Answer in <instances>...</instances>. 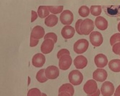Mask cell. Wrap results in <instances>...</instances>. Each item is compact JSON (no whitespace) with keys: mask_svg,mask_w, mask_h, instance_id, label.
I'll list each match as a JSON object with an SVG mask.
<instances>
[{"mask_svg":"<svg viewBox=\"0 0 120 96\" xmlns=\"http://www.w3.org/2000/svg\"><path fill=\"white\" fill-rule=\"evenodd\" d=\"M94 25L92 20L90 19H84L80 26V31L82 35H88L94 30Z\"/></svg>","mask_w":120,"mask_h":96,"instance_id":"6da1fadb","label":"cell"},{"mask_svg":"<svg viewBox=\"0 0 120 96\" xmlns=\"http://www.w3.org/2000/svg\"><path fill=\"white\" fill-rule=\"evenodd\" d=\"M45 34L44 28L40 26H35L31 31L30 37L36 40L42 38Z\"/></svg>","mask_w":120,"mask_h":96,"instance_id":"9a60e30c","label":"cell"},{"mask_svg":"<svg viewBox=\"0 0 120 96\" xmlns=\"http://www.w3.org/2000/svg\"><path fill=\"white\" fill-rule=\"evenodd\" d=\"M113 52L116 54L119 55L120 54V43H116L113 45L112 48Z\"/></svg>","mask_w":120,"mask_h":96,"instance_id":"f1b7e54d","label":"cell"},{"mask_svg":"<svg viewBox=\"0 0 120 96\" xmlns=\"http://www.w3.org/2000/svg\"><path fill=\"white\" fill-rule=\"evenodd\" d=\"M101 91L103 96H112L114 92V86L111 82L106 81L102 85Z\"/></svg>","mask_w":120,"mask_h":96,"instance_id":"8992f818","label":"cell"},{"mask_svg":"<svg viewBox=\"0 0 120 96\" xmlns=\"http://www.w3.org/2000/svg\"><path fill=\"white\" fill-rule=\"evenodd\" d=\"M60 19L62 24L70 25L73 21V15L72 12L69 10H64L61 14Z\"/></svg>","mask_w":120,"mask_h":96,"instance_id":"52a82bcc","label":"cell"},{"mask_svg":"<svg viewBox=\"0 0 120 96\" xmlns=\"http://www.w3.org/2000/svg\"><path fill=\"white\" fill-rule=\"evenodd\" d=\"M75 33L74 28L71 26H65L61 31L62 35L65 39H70L73 37Z\"/></svg>","mask_w":120,"mask_h":96,"instance_id":"2e32d148","label":"cell"},{"mask_svg":"<svg viewBox=\"0 0 120 96\" xmlns=\"http://www.w3.org/2000/svg\"><path fill=\"white\" fill-rule=\"evenodd\" d=\"M110 70L114 72H120V60L114 59L111 60L109 63Z\"/></svg>","mask_w":120,"mask_h":96,"instance_id":"d6986e66","label":"cell"},{"mask_svg":"<svg viewBox=\"0 0 120 96\" xmlns=\"http://www.w3.org/2000/svg\"><path fill=\"white\" fill-rule=\"evenodd\" d=\"M83 78L82 74L78 70H73L69 74V82L74 85H80L82 82Z\"/></svg>","mask_w":120,"mask_h":96,"instance_id":"7a4b0ae2","label":"cell"},{"mask_svg":"<svg viewBox=\"0 0 120 96\" xmlns=\"http://www.w3.org/2000/svg\"><path fill=\"white\" fill-rule=\"evenodd\" d=\"M114 96H120V85L116 88L114 94Z\"/></svg>","mask_w":120,"mask_h":96,"instance_id":"836d02e7","label":"cell"},{"mask_svg":"<svg viewBox=\"0 0 120 96\" xmlns=\"http://www.w3.org/2000/svg\"><path fill=\"white\" fill-rule=\"evenodd\" d=\"M66 54L70 55V53L69 51L67 49H62L61 50H60L57 53V58L58 59H60L62 56Z\"/></svg>","mask_w":120,"mask_h":96,"instance_id":"f546056e","label":"cell"},{"mask_svg":"<svg viewBox=\"0 0 120 96\" xmlns=\"http://www.w3.org/2000/svg\"><path fill=\"white\" fill-rule=\"evenodd\" d=\"M107 75V72L103 69H97L93 74V79L100 82L104 81L106 79Z\"/></svg>","mask_w":120,"mask_h":96,"instance_id":"8fae6325","label":"cell"},{"mask_svg":"<svg viewBox=\"0 0 120 96\" xmlns=\"http://www.w3.org/2000/svg\"><path fill=\"white\" fill-rule=\"evenodd\" d=\"M41 96H47V95H46V94H45V93H42V95H41Z\"/></svg>","mask_w":120,"mask_h":96,"instance_id":"74e56055","label":"cell"},{"mask_svg":"<svg viewBox=\"0 0 120 96\" xmlns=\"http://www.w3.org/2000/svg\"><path fill=\"white\" fill-rule=\"evenodd\" d=\"M38 16L41 18H44L49 15V11L48 6H40L38 9Z\"/></svg>","mask_w":120,"mask_h":96,"instance_id":"44dd1931","label":"cell"},{"mask_svg":"<svg viewBox=\"0 0 120 96\" xmlns=\"http://www.w3.org/2000/svg\"><path fill=\"white\" fill-rule=\"evenodd\" d=\"M45 73L48 79L54 80L57 78L59 75V70L55 66H49L45 69Z\"/></svg>","mask_w":120,"mask_h":96,"instance_id":"ba28073f","label":"cell"},{"mask_svg":"<svg viewBox=\"0 0 120 96\" xmlns=\"http://www.w3.org/2000/svg\"><path fill=\"white\" fill-rule=\"evenodd\" d=\"M45 69H41L37 73L36 75V78L37 80L41 83H43L47 81L48 78L45 76Z\"/></svg>","mask_w":120,"mask_h":96,"instance_id":"7402d4cb","label":"cell"},{"mask_svg":"<svg viewBox=\"0 0 120 96\" xmlns=\"http://www.w3.org/2000/svg\"><path fill=\"white\" fill-rule=\"evenodd\" d=\"M62 92H66L69 93L71 96H73L74 93V88L73 85L70 83L63 84L59 90V93Z\"/></svg>","mask_w":120,"mask_h":96,"instance_id":"ffe728a7","label":"cell"},{"mask_svg":"<svg viewBox=\"0 0 120 96\" xmlns=\"http://www.w3.org/2000/svg\"><path fill=\"white\" fill-rule=\"evenodd\" d=\"M89 47V42L87 40L81 39L76 41L74 45V50L77 54H82L86 52Z\"/></svg>","mask_w":120,"mask_h":96,"instance_id":"3957f363","label":"cell"},{"mask_svg":"<svg viewBox=\"0 0 120 96\" xmlns=\"http://www.w3.org/2000/svg\"><path fill=\"white\" fill-rule=\"evenodd\" d=\"M118 29L119 31L120 32V22L119 23L118 26Z\"/></svg>","mask_w":120,"mask_h":96,"instance_id":"8d00e7d4","label":"cell"},{"mask_svg":"<svg viewBox=\"0 0 120 96\" xmlns=\"http://www.w3.org/2000/svg\"><path fill=\"white\" fill-rule=\"evenodd\" d=\"M42 93L40 90L37 88H32L29 90L27 96H41Z\"/></svg>","mask_w":120,"mask_h":96,"instance_id":"484cf974","label":"cell"},{"mask_svg":"<svg viewBox=\"0 0 120 96\" xmlns=\"http://www.w3.org/2000/svg\"><path fill=\"white\" fill-rule=\"evenodd\" d=\"M58 96H71L69 93L66 92H62L59 93Z\"/></svg>","mask_w":120,"mask_h":96,"instance_id":"e575fe53","label":"cell"},{"mask_svg":"<svg viewBox=\"0 0 120 96\" xmlns=\"http://www.w3.org/2000/svg\"><path fill=\"white\" fill-rule=\"evenodd\" d=\"M98 89L97 82L93 80L88 81L83 86V90L87 95H91L95 93Z\"/></svg>","mask_w":120,"mask_h":96,"instance_id":"9c48e42d","label":"cell"},{"mask_svg":"<svg viewBox=\"0 0 120 96\" xmlns=\"http://www.w3.org/2000/svg\"><path fill=\"white\" fill-rule=\"evenodd\" d=\"M100 94V90L99 89H98L96 92L91 95H87V96H99Z\"/></svg>","mask_w":120,"mask_h":96,"instance_id":"d590c367","label":"cell"},{"mask_svg":"<svg viewBox=\"0 0 120 96\" xmlns=\"http://www.w3.org/2000/svg\"><path fill=\"white\" fill-rule=\"evenodd\" d=\"M54 43L51 39L45 40L41 45V52L45 54L50 53L54 48Z\"/></svg>","mask_w":120,"mask_h":96,"instance_id":"30bf717a","label":"cell"},{"mask_svg":"<svg viewBox=\"0 0 120 96\" xmlns=\"http://www.w3.org/2000/svg\"><path fill=\"white\" fill-rule=\"evenodd\" d=\"M79 14L82 17H87L90 14V9L87 6H81L79 10Z\"/></svg>","mask_w":120,"mask_h":96,"instance_id":"cb8c5ba5","label":"cell"},{"mask_svg":"<svg viewBox=\"0 0 120 96\" xmlns=\"http://www.w3.org/2000/svg\"><path fill=\"white\" fill-rule=\"evenodd\" d=\"M58 18L56 15H50L45 18V24L48 27H52L57 24Z\"/></svg>","mask_w":120,"mask_h":96,"instance_id":"ac0fdd59","label":"cell"},{"mask_svg":"<svg viewBox=\"0 0 120 96\" xmlns=\"http://www.w3.org/2000/svg\"><path fill=\"white\" fill-rule=\"evenodd\" d=\"M87 59L82 55L76 57L74 61V65L77 69H83L87 66Z\"/></svg>","mask_w":120,"mask_h":96,"instance_id":"5bb4252c","label":"cell"},{"mask_svg":"<svg viewBox=\"0 0 120 96\" xmlns=\"http://www.w3.org/2000/svg\"><path fill=\"white\" fill-rule=\"evenodd\" d=\"M47 39H51L53 41L54 43H56L57 41V37L54 33H47L44 37L45 40Z\"/></svg>","mask_w":120,"mask_h":96,"instance_id":"83f0119b","label":"cell"},{"mask_svg":"<svg viewBox=\"0 0 120 96\" xmlns=\"http://www.w3.org/2000/svg\"><path fill=\"white\" fill-rule=\"evenodd\" d=\"M38 18V15L35 11H32V17H31V22H33L35 21Z\"/></svg>","mask_w":120,"mask_h":96,"instance_id":"d6a6232c","label":"cell"},{"mask_svg":"<svg viewBox=\"0 0 120 96\" xmlns=\"http://www.w3.org/2000/svg\"><path fill=\"white\" fill-rule=\"evenodd\" d=\"M95 23L97 28L101 30H105L108 27V22L104 17L102 16L97 17L95 19Z\"/></svg>","mask_w":120,"mask_h":96,"instance_id":"e0dca14e","label":"cell"},{"mask_svg":"<svg viewBox=\"0 0 120 96\" xmlns=\"http://www.w3.org/2000/svg\"><path fill=\"white\" fill-rule=\"evenodd\" d=\"M94 62L98 68H104L107 65L108 59L104 55L102 54H98L95 57Z\"/></svg>","mask_w":120,"mask_h":96,"instance_id":"4fadbf2b","label":"cell"},{"mask_svg":"<svg viewBox=\"0 0 120 96\" xmlns=\"http://www.w3.org/2000/svg\"><path fill=\"white\" fill-rule=\"evenodd\" d=\"M117 42H120V33H119L114 34L110 39V44L111 46L115 44Z\"/></svg>","mask_w":120,"mask_h":96,"instance_id":"4316f807","label":"cell"},{"mask_svg":"<svg viewBox=\"0 0 120 96\" xmlns=\"http://www.w3.org/2000/svg\"><path fill=\"white\" fill-rule=\"evenodd\" d=\"M45 56L41 53L35 55L32 59V64L35 67L40 68L45 64Z\"/></svg>","mask_w":120,"mask_h":96,"instance_id":"7c38bea8","label":"cell"},{"mask_svg":"<svg viewBox=\"0 0 120 96\" xmlns=\"http://www.w3.org/2000/svg\"><path fill=\"white\" fill-rule=\"evenodd\" d=\"M49 11L54 14H60L62 12L64 6H48Z\"/></svg>","mask_w":120,"mask_h":96,"instance_id":"d4e9b609","label":"cell"},{"mask_svg":"<svg viewBox=\"0 0 120 96\" xmlns=\"http://www.w3.org/2000/svg\"><path fill=\"white\" fill-rule=\"evenodd\" d=\"M82 21L83 20L82 19H78L76 23L75 26L76 30L77 33L80 35H82L80 31V26L81 24Z\"/></svg>","mask_w":120,"mask_h":96,"instance_id":"4dcf8cb0","label":"cell"},{"mask_svg":"<svg viewBox=\"0 0 120 96\" xmlns=\"http://www.w3.org/2000/svg\"><path fill=\"white\" fill-rule=\"evenodd\" d=\"M39 40L35 39L30 37V47H34L36 46L38 44Z\"/></svg>","mask_w":120,"mask_h":96,"instance_id":"1f68e13d","label":"cell"},{"mask_svg":"<svg viewBox=\"0 0 120 96\" xmlns=\"http://www.w3.org/2000/svg\"><path fill=\"white\" fill-rule=\"evenodd\" d=\"M90 11L92 15L97 16L100 15L101 13V7L100 5H92L90 7Z\"/></svg>","mask_w":120,"mask_h":96,"instance_id":"603a6c76","label":"cell"},{"mask_svg":"<svg viewBox=\"0 0 120 96\" xmlns=\"http://www.w3.org/2000/svg\"><path fill=\"white\" fill-rule=\"evenodd\" d=\"M90 39L91 44L95 47L100 46L103 42L102 35L100 32L97 31L92 32L90 35Z\"/></svg>","mask_w":120,"mask_h":96,"instance_id":"5b68a950","label":"cell"},{"mask_svg":"<svg viewBox=\"0 0 120 96\" xmlns=\"http://www.w3.org/2000/svg\"><path fill=\"white\" fill-rule=\"evenodd\" d=\"M71 57L69 55H64L62 56L59 61V66L60 69L63 70H68L72 64Z\"/></svg>","mask_w":120,"mask_h":96,"instance_id":"277c9868","label":"cell"}]
</instances>
